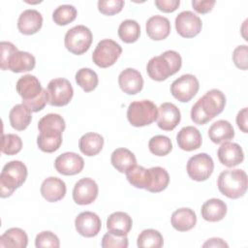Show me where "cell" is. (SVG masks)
I'll use <instances>...</instances> for the list:
<instances>
[{"instance_id": "1", "label": "cell", "mask_w": 248, "mask_h": 248, "mask_svg": "<svg viewBox=\"0 0 248 248\" xmlns=\"http://www.w3.org/2000/svg\"><path fill=\"white\" fill-rule=\"evenodd\" d=\"M65 128V120L60 114L48 113L43 116L38 123L40 135L37 138V145L39 149L46 153H52L59 149Z\"/></svg>"}, {"instance_id": "2", "label": "cell", "mask_w": 248, "mask_h": 248, "mask_svg": "<svg viewBox=\"0 0 248 248\" xmlns=\"http://www.w3.org/2000/svg\"><path fill=\"white\" fill-rule=\"evenodd\" d=\"M226 97L219 89H211L201 97L191 108V119L198 125H204L220 114L225 108Z\"/></svg>"}, {"instance_id": "3", "label": "cell", "mask_w": 248, "mask_h": 248, "mask_svg": "<svg viewBox=\"0 0 248 248\" xmlns=\"http://www.w3.org/2000/svg\"><path fill=\"white\" fill-rule=\"evenodd\" d=\"M0 67L2 70H10L13 73H23L34 69L36 59L27 51L18 50L11 42L0 43Z\"/></svg>"}, {"instance_id": "4", "label": "cell", "mask_w": 248, "mask_h": 248, "mask_svg": "<svg viewBox=\"0 0 248 248\" xmlns=\"http://www.w3.org/2000/svg\"><path fill=\"white\" fill-rule=\"evenodd\" d=\"M182 66V58L175 50H167L161 55L152 57L146 66L149 78L156 81H163L176 74Z\"/></svg>"}, {"instance_id": "5", "label": "cell", "mask_w": 248, "mask_h": 248, "mask_svg": "<svg viewBox=\"0 0 248 248\" xmlns=\"http://www.w3.org/2000/svg\"><path fill=\"white\" fill-rule=\"evenodd\" d=\"M28 171L24 163L18 160L7 163L0 174V196L8 198L26 180Z\"/></svg>"}, {"instance_id": "6", "label": "cell", "mask_w": 248, "mask_h": 248, "mask_svg": "<svg viewBox=\"0 0 248 248\" xmlns=\"http://www.w3.org/2000/svg\"><path fill=\"white\" fill-rule=\"evenodd\" d=\"M217 186L221 194L229 199H239L247 190L248 179L243 170H227L222 171L217 179Z\"/></svg>"}, {"instance_id": "7", "label": "cell", "mask_w": 248, "mask_h": 248, "mask_svg": "<svg viewBox=\"0 0 248 248\" xmlns=\"http://www.w3.org/2000/svg\"><path fill=\"white\" fill-rule=\"evenodd\" d=\"M158 108L150 100L132 102L127 109V119L134 127L148 126L157 119Z\"/></svg>"}, {"instance_id": "8", "label": "cell", "mask_w": 248, "mask_h": 248, "mask_svg": "<svg viewBox=\"0 0 248 248\" xmlns=\"http://www.w3.org/2000/svg\"><path fill=\"white\" fill-rule=\"evenodd\" d=\"M92 40L93 36L88 27L85 25H76L66 32L64 45L73 54L80 55L89 49Z\"/></svg>"}, {"instance_id": "9", "label": "cell", "mask_w": 248, "mask_h": 248, "mask_svg": "<svg viewBox=\"0 0 248 248\" xmlns=\"http://www.w3.org/2000/svg\"><path fill=\"white\" fill-rule=\"evenodd\" d=\"M122 53V48L118 43L110 39L100 41L92 54L93 62L100 68L112 66Z\"/></svg>"}, {"instance_id": "10", "label": "cell", "mask_w": 248, "mask_h": 248, "mask_svg": "<svg viewBox=\"0 0 248 248\" xmlns=\"http://www.w3.org/2000/svg\"><path fill=\"white\" fill-rule=\"evenodd\" d=\"M48 104L53 107H64L68 105L73 96L74 89L71 82L63 78L51 79L46 87Z\"/></svg>"}, {"instance_id": "11", "label": "cell", "mask_w": 248, "mask_h": 248, "mask_svg": "<svg viewBox=\"0 0 248 248\" xmlns=\"http://www.w3.org/2000/svg\"><path fill=\"white\" fill-rule=\"evenodd\" d=\"M187 173L195 181H204L210 177L214 170V162L206 153H198L187 162Z\"/></svg>"}, {"instance_id": "12", "label": "cell", "mask_w": 248, "mask_h": 248, "mask_svg": "<svg viewBox=\"0 0 248 248\" xmlns=\"http://www.w3.org/2000/svg\"><path fill=\"white\" fill-rule=\"evenodd\" d=\"M199 88L198 78L194 75L185 74L172 81L170 93L179 102L187 103L196 96Z\"/></svg>"}, {"instance_id": "13", "label": "cell", "mask_w": 248, "mask_h": 248, "mask_svg": "<svg viewBox=\"0 0 248 248\" xmlns=\"http://www.w3.org/2000/svg\"><path fill=\"white\" fill-rule=\"evenodd\" d=\"M177 33L183 38H194L202 27V19L191 11H183L179 13L174 20Z\"/></svg>"}, {"instance_id": "14", "label": "cell", "mask_w": 248, "mask_h": 248, "mask_svg": "<svg viewBox=\"0 0 248 248\" xmlns=\"http://www.w3.org/2000/svg\"><path fill=\"white\" fill-rule=\"evenodd\" d=\"M98 193L99 188L96 181L89 177H83L74 186L73 200L77 204L87 205L97 199Z\"/></svg>"}, {"instance_id": "15", "label": "cell", "mask_w": 248, "mask_h": 248, "mask_svg": "<svg viewBox=\"0 0 248 248\" xmlns=\"http://www.w3.org/2000/svg\"><path fill=\"white\" fill-rule=\"evenodd\" d=\"M75 227L80 235L84 237H93L100 232L102 222L96 213L83 211L76 217Z\"/></svg>"}, {"instance_id": "16", "label": "cell", "mask_w": 248, "mask_h": 248, "mask_svg": "<svg viewBox=\"0 0 248 248\" xmlns=\"http://www.w3.org/2000/svg\"><path fill=\"white\" fill-rule=\"evenodd\" d=\"M83 158L75 152H65L54 161L55 170L63 175L78 174L83 170Z\"/></svg>"}, {"instance_id": "17", "label": "cell", "mask_w": 248, "mask_h": 248, "mask_svg": "<svg viewBox=\"0 0 248 248\" xmlns=\"http://www.w3.org/2000/svg\"><path fill=\"white\" fill-rule=\"evenodd\" d=\"M181 113L179 108L172 103H163L158 108L157 125L164 131H172L180 122Z\"/></svg>"}, {"instance_id": "18", "label": "cell", "mask_w": 248, "mask_h": 248, "mask_svg": "<svg viewBox=\"0 0 248 248\" xmlns=\"http://www.w3.org/2000/svg\"><path fill=\"white\" fill-rule=\"evenodd\" d=\"M16 92L22 98V103L32 101L38 98L44 88L40 80L33 75H25L16 81Z\"/></svg>"}, {"instance_id": "19", "label": "cell", "mask_w": 248, "mask_h": 248, "mask_svg": "<svg viewBox=\"0 0 248 248\" xmlns=\"http://www.w3.org/2000/svg\"><path fill=\"white\" fill-rule=\"evenodd\" d=\"M118 84L124 93L135 95L141 91L143 87V78L138 70L127 68L119 74Z\"/></svg>"}, {"instance_id": "20", "label": "cell", "mask_w": 248, "mask_h": 248, "mask_svg": "<svg viewBox=\"0 0 248 248\" xmlns=\"http://www.w3.org/2000/svg\"><path fill=\"white\" fill-rule=\"evenodd\" d=\"M217 156L220 163L228 168H233L244 160V153L241 146L234 142H223L218 148Z\"/></svg>"}, {"instance_id": "21", "label": "cell", "mask_w": 248, "mask_h": 248, "mask_svg": "<svg viewBox=\"0 0 248 248\" xmlns=\"http://www.w3.org/2000/svg\"><path fill=\"white\" fill-rule=\"evenodd\" d=\"M43 25V16L34 9L23 11L17 19V28L24 35H32L37 33Z\"/></svg>"}, {"instance_id": "22", "label": "cell", "mask_w": 248, "mask_h": 248, "mask_svg": "<svg viewBox=\"0 0 248 248\" xmlns=\"http://www.w3.org/2000/svg\"><path fill=\"white\" fill-rule=\"evenodd\" d=\"M67 187L65 182L55 176L46 178L41 185V194L45 200L49 202H55L62 200L66 195Z\"/></svg>"}, {"instance_id": "23", "label": "cell", "mask_w": 248, "mask_h": 248, "mask_svg": "<svg viewBox=\"0 0 248 248\" xmlns=\"http://www.w3.org/2000/svg\"><path fill=\"white\" fill-rule=\"evenodd\" d=\"M178 147L185 151H193L202 146V138L201 132L194 126L183 127L176 136Z\"/></svg>"}, {"instance_id": "24", "label": "cell", "mask_w": 248, "mask_h": 248, "mask_svg": "<svg viewBox=\"0 0 248 248\" xmlns=\"http://www.w3.org/2000/svg\"><path fill=\"white\" fill-rule=\"evenodd\" d=\"M146 33L154 41L165 40L170 33V20L163 16H153L146 21Z\"/></svg>"}, {"instance_id": "25", "label": "cell", "mask_w": 248, "mask_h": 248, "mask_svg": "<svg viewBox=\"0 0 248 248\" xmlns=\"http://www.w3.org/2000/svg\"><path fill=\"white\" fill-rule=\"evenodd\" d=\"M132 226V218L126 212H113L107 219V229L108 232L116 235H127L131 231Z\"/></svg>"}, {"instance_id": "26", "label": "cell", "mask_w": 248, "mask_h": 248, "mask_svg": "<svg viewBox=\"0 0 248 248\" xmlns=\"http://www.w3.org/2000/svg\"><path fill=\"white\" fill-rule=\"evenodd\" d=\"M170 182L168 171L162 167H153L147 169V183L145 190L151 193L164 191Z\"/></svg>"}, {"instance_id": "27", "label": "cell", "mask_w": 248, "mask_h": 248, "mask_svg": "<svg viewBox=\"0 0 248 248\" xmlns=\"http://www.w3.org/2000/svg\"><path fill=\"white\" fill-rule=\"evenodd\" d=\"M202 217L207 222H218L227 214V204L220 199L212 198L207 200L201 209Z\"/></svg>"}, {"instance_id": "28", "label": "cell", "mask_w": 248, "mask_h": 248, "mask_svg": "<svg viewBox=\"0 0 248 248\" xmlns=\"http://www.w3.org/2000/svg\"><path fill=\"white\" fill-rule=\"evenodd\" d=\"M170 223L176 231L187 232L195 227L197 223V215L191 208L181 207L171 214Z\"/></svg>"}, {"instance_id": "29", "label": "cell", "mask_w": 248, "mask_h": 248, "mask_svg": "<svg viewBox=\"0 0 248 248\" xmlns=\"http://www.w3.org/2000/svg\"><path fill=\"white\" fill-rule=\"evenodd\" d=\"M208 137L212 142L220 144L232 140L234 137V130L229 121L220 119L209 127Z\"/></svg>"}, {"instance_id": "30", "label": "cell", "mask_w": 248, "mask_h": 248, "mask_svg": "<svg viewBox=\"0 0 248 248\" xmlns=\"http://www.w3.org/2000/svg\"><path fill=\"white\" fill-rule=\"evenodd\" d=\"M110 162L113 168L119 172L126 173L131 168L137 165L135 154L127 148L120 147L113 150L110 157Z\"/></svg>"}, {"instance_id": "31", "label": "cell", "mask_w": 248, "mask_h": 248, "mask_svg": "<svg viewBox=\"0 0 248 248\" xmlns=\"http://www.w3.org/2000/svg\"><path fill=\"white\" fill-rule=\"evenodd\" d=\"M31 112L32 111L24 104L14 106L9 113L11 126L17 131L25 130L32 120Z\"/></svg>"}, {"instance_id": "32", "label": "cell", "mask_w": 248, "mask_h": 248, "mask_svg": "<svg viewBox=\"0 0 248 248\" xmlns=\"http://www.w3.org/2000/svg\"><path fill=\"white\" fill-rule=\"evenodd\" d=\"M27 244V233L19 228L8 229L0 236V247L3 248H25Z\"/></svg>"}, {"instance_id": "33", "label": "cell", "mask_w": 248, "mask_h": 248, "mask_svg": "<svg viewBox=\"0 0 248 248\" xmlns=\"http://www.w3.org/2000/svg\"><path fill=\"white\" fill-rule=\"evenodd\" d=\"M104 146V138L97 133H86L78 140V147L81 153L86 156H95L101 152Z\"/></svg>"}, {"instance_id": "34", "label": "cell", "mask_w": 248, "mask_h": 248, "mask_svg": "<svg viewBox=\"0 0 248 248\" xmlns=\"http://www.w3.org/2000/svg\"><path fill=\"white\" fill-rule=\"evenodd\" d=\"M118 36L126 44H132L138 41L140 35V26L134 19L123 20L118 27Z\"/></svg>"}, {"instance_id": "35", "label": "cell", "mask_w": 248, "mask_h": 248, "mask_svg": "<svg viewBox=\"0 0 248 248\" xmlns=\"http://www.w3.org/2000/svg\"><path fill=\"white\" fill-rule=\"evenodd\" d=\"M164 244V238L161 232L154 229L143 230L138 236V247L143 248H161Z\"/></svg>"}, {"instance_id": "36", "label": "cell", "mask_w": 248, "mask_h": 248, "mask_svg": "<svg viewBox=\"0 0 248 248\" xmlns=\"http://www.w3.org/2000/svg\"><path fill=\"white\" fill-rule=\"evenodd\" d=\"M76 82L79 85L85 92L93 91L99 82L98 75L95 71L89 68H81L79 69L75 76Z\"/></svg>"}, {"instance_id": "37", "label": "cell", "mask_w": 248, "mask_h": 248, "mask_svg": "<svg viewBox=\"0 0 248 248\" xmlns=\"http://www.w3.org/2000/svg\"><path fill=\"white\" fill-rule=\"evenodd\" d=\"M148 148L155 156H166L171 151L172 143L169 137L157 135L149 140Z\"/></svg>"}, {"instance_id": "38", "label": "cell", "mask_w": 248, "mask_h": 248, "mask_svg": "<svg viewBox=\"0 0 248 248\" xmlns=\"http://www.w3.org/2000/svg\"><path fill=\"white\" fill-rule=\"evenodd\" d=\"M78 12L73 5H60L52 13V19L57 25H67L77 17Z\"/></svg>"}, {"instance_id": "39", "label": "cell", "mask_w": 248, "mask_h": 248, "mask_svg": "<svg viewBox=\"0 0 248 248\" xmlns=\"http://www.w3.org/2000/svg\"><path fill=\"white\" fill-rule=\"evenodd\" d=\"M127 180L134 187L139 189H145L147 183V169L142 166L135 165L126 172Z\"/></svg>"}, {"instance_id": "40", "label": "cell", "mask_w": 248, "mask_h": 248, "mask_svg": "<svg viewBox=\"0 0 248 248\" xmlns=\"http://www.w3.org/2000/svg\"><path fill=\"white\" fill-rule=\"evenodd\" d=\"M2 153L6 155H16L22 148V140L20 137L15 134H7L2 138Z\"/></svg>"}, {"instance_id": "41", "label": "cell", "mask_w": 248, "mask_h": 248, "mask_svg": "<svg viewBox=\"0 0 248 248\" xmlns=\"http://www.w3.org/2000/svg\"><path fill=\"white\" fill-rule=\"evenodd\" d=\"M35 246L37 248H58L60 246V242L58 236L55 233L50 231H43L37 234L35 238Z\"/></svg>"}, {"instance_id": "42", "label": "cell", "mask_w": 248, "mask_h": 248, "mask_svg": "<svg viewBox=\"0 0 248 248\" xmlns=\"http://www.w3.org/2000/svg\"><path fill=\"white\" fill-rule=\"evenodd\" d=\"M101 245L103 248H127L129 242L127 235H116L108 232L104 234Z\"/></svg>"}, {"instance_id": "43", "label": "cell", "mask_w": 248, "mask_h": 248, "mask_svg": "<svg viewBox=\"0 0 248 248\" xmlns=\"http://www.w3.org/2000/svg\"><path fill=\"white\" fill-rule=\"evenodd\" d=\"M125 2L123 0H100L98 10L106 16H113L122 11Z\"/></svg>"}, {"instance_id": "44", "label": "cell", "mask_w": 248, "mask_h": 248, "mask_svg": "<svg viewBox=\"0 0 248 248\" xmlns=\"http://www.w3.org/2000/svg\"><path fill=\"white\" fill-rule=\"evenodd\" d=\"M248 47L246 45L238 46L234 48L232 52V61L234 65L243 71H246L248 68Z\"/></svg>"}, {"instance_id": "45", "label": "cell", "mask_w": 248, "mask_h": 248, "mask_svg": "<svg viewBox=\"0 0 248 248\" xmlns=\"http://www.w3.org/2000/svg\"><path fill=\"white\" fill-rule=\"evenodd\" d=\"M46 103H48L47 92H46V89L44 88L42 94L38 98H36V99H34L32 101H29V102L22 103V104H24L31 111L38 112V111L42 110L46 107Z\"/></svg>"}, {"instance_id": "46", "label": "cell", "mask_w": 248, "mask_h": 248, "mask_svg": "<svg viewBox=\"0 0 248 248\" xmlns=\"http://www.w3.org/2000/svg\"><path fill=\"white\" fill-rule=\"evenodd\" d=\"M154 3L158 10L164 13H172L180 5L179 0H156Z\"/></svg>"}, {"instance_id": "47", "label": "cell", "mask_w": 248, "mask_h": 248, "mask_svg": "<svg viewBox=\"0 0 248 248\" xmlns=\"http://www.w3.org/2000/svg\"><path fill=\"white\" fill-rule=\"evenodd\" d=\"M215 5L214 0H205V1H192V6L194 10L199 14H206L212 10V8Z\"/></svg>"}, {"instance_id": "48", "label": "cell", "mask_w": 248, "mask_h": 248, "mask_svg": "<svg viewBox=\"0 0 248 248\" xmlns=\"http://www.w3.org/2000/svg\"><path fill=\"white\" fill-rule=\"evenodd\" d=\"M247 117H248V109L247 108H243L241 110L238 111L236 115V124L238 128L243 132L247 133L248 132V122H247Z\"/></svg>"}, {"instance_id": "49", "label": "cell", "mask_w": 248, "mask_h": 248, "mask_svg": "<svg viewBox=\"0 0 248 248\" xmlns=\"http://www.w3.org/2000/svg\"><path fill=\"white\" fill-rule=\"evenodd\" d=\"M202 247H229V245L222 238L212 237L210 239H207L202 244Z\"/></svg>"}]
</instances>
